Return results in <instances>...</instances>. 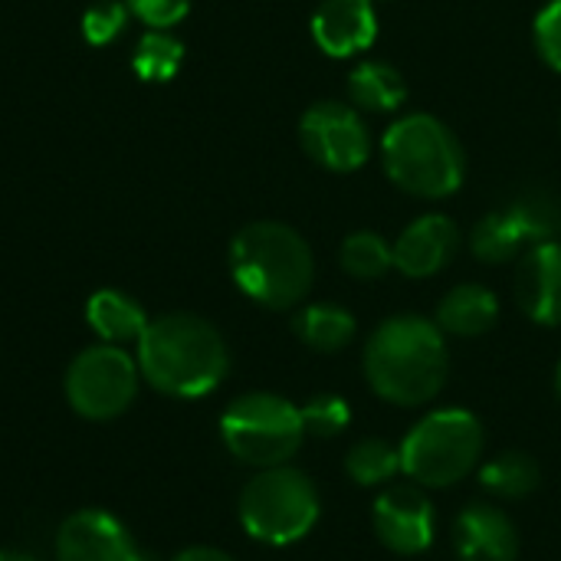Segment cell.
Returning <instances> with one entry per match:
<instances>
[{"instance_id": "6da1fadb", "label": "cell", "mask_w": 561, "mask_h": 561, "mask_svg": "<svg viewBox=\"0 0 561 561\" xmlns=\"http://www.w3.org/2000/svg\"><path fill=\"white\" fill-rule=\"evenodd\" d=\"M447 375V339L440 325L424 316H391L365 345L368 388L388 404L421 408L444 391Z\"/></svg>"}, {"instance_id": "7a4b0ae2", "label": "cell", "mask_w": 561, "mask_h": 561, "mask_svg": "<svg viewBox=\"0 0 561 561\" xmlns=\"http://www.w3.org/2000/svg\"><path fill=\"white\" fill-rule=\"evenodd\" d=\"M227 342L201 316L168 312L148 322L138 339V371L168 398H204L227 378Z\"/></svg>"}, {"instance_id": "3957f363", "label": "cell", "mask_w": 561, "mask_h": 561, "mask_svg": "<svg viewBox=\"0 0 561 561\" xmlns=\"http://www.w3.org/2000/svg\"><path fill=\"white\" fill-rule=\"evenodd\" d=\"M230 273L240 293L253 302L266 309H293L312 289L316 260L299 230L276 220H256L233 237Z\"/></svg>"}, {"instance_id": "277c9868", "label": "cell", "mask_w": 561, "mask_h": 561, "mask_svg": "<svg viewBox=\"0 0 561 561\" xmlns=\"http://www.w3.org/2000/svg\"><path fill=\"white\" fill-rule=\"evenodd\" d=\"M388 178L414 197H450L463 184V148L454 131L424 112L394 122L381 141Z\"/></svg>"}, {"instance_id": "5b68a950", "label": "cell", "mask_w": 561, "mask_h": 561, "mask_svg": "<svg viewBox=\"0 0 561 561\" xmlns=\"http://www.w3.org/2000/svg\"><path fill=\"white\" fill-rule=\"evenodd\" d=\"M401 473L424 490H447L467 480L483 457V424L467 408L424 414L401 440Z\"/></svg>"}, {"instance_id": "8992f818", "label": "cell", "mask_w": 561, "mask_h": 561, "mask_svg": "<svg viewBox=\"0 0 561 561\" xmlns=\"http://www.w3.org/2000/svg\"><path fill=\"white\" fill-rule=\"evenodd\" d=\"M319 513L322 500L312 477L289 463L256 470V477L243 486L237 503L243 533L276 549L302 542L316 529Z\"/></svg>"}, {"instance_id": "52a82bcc", "label": "cell", "mask_w": 561, "mask_h": 561, "mask_svg": "<svg viewBox=\"0 0 561 561\" xmlns=\"http://www.w3.org/2000/svg\"><path fill=\"white\" fill-rule=\"evenodd\" d=\"M220 440L243 467H283L299 454L306 440L302 408L270 391L240 394L220 417Z\"/></svg>"}, {"instance_id": "ba28073f", "label": "cell", "mask_w": 561, "mask_h": 561, "mask_svg": "<svg viewBox=\"0 0 561 561\" xmlns=\"http://www.w3.org/2000/svg\"><path fill=\"white\" fill-rule=\"evenodd\" d=\"M138 358L118 345H92L66 368V401L85 421H112L128 411L138 394Z\"/></svg>"}, {"instance_id": "9c48e42d", "label": "cell", "mask_w": 561, "mask_h": 561, "mask_svg": "<svg viewBox=\"0 0 561 561\" xmlns=\"http://www.w3.org/2000/svg\"><path fill=\"white\" fill-rule=\"evenodd\" d=\"M306 154L329 171H358L371 158V135L362 115L342 102H316L299 122Z\"/></svg>"}, {"instance_id": "30bf717a", "label": "cell", "mask_w": 561, "mask_h": 561, "mask_svg": "<svg viewBox=\"0 0 561 561\" xmlns=\"http://www.w3.org/2000/svg\"><path fill=\"white\" fill-rule=\"evenodd\" d=\"M371 523L385 549L394 556H424L437 536L434 503L424 486H388L371 506Z\"/></svg>"}, {"instance_id": "8fae6325", "label": "cell", "mask_w": 561, "mask_h": 561, "mask_svg": "<svg viewBox=\"0 0 561 561\" xmlns=\"http://www.w3.org/2000/svg\"><path fill=\"white\" fill-rule=\"evenodd\" d=\"M56 561H145V556L112 513L79 510L56 533Z\"/></svg>"}, {"instance_id": "7c38bea8", "label": "cell", "mask_w": 561, "mask_h": 561, "mask_svg": "<svg viewBox=\"0 0 561 561\" xmlns=\"http://www.w3.org/2000/svg\"><path fill=\"white\" fill-rule=\"evenodd\" d=\"M457 247L460 227L447 214H424L394 240V270L411 279H427L454 260Z\"/></svg>"}, {"instance_id": "4fadbf2b", "label": "cell", "mask_w": 561, "mask_h": 561, "mask_svg": "<svg viewBox=\"0 0 561 561\" xmlns=\"http://www.w3.org/2000/svg\"><path fill=\"white\" fill-rule=\"evenodd\" d=\"M516 302L539 325H561V243L546 240L516 266Z\"/></svg>"}, {"instance_id": "5bb4252c", "label": "cell", "mask_w": 561, "mask_h": 561, "mask_svg": "<svg viewBox=\"0 0 561 561\" xmlns=\"http://www.w3.org/2000/svg\"><path fill=\"white\" fill-rule=\"evenodd\" d=\"M460 561H519V529L493 503H470L454 523Z\"/></svg>"}, {"instance_id": "9a60e30c", "label": "cell", "mask_w": 561, "mask_h": 561, "mask_svg": "<svg viewBox=\"0 0 561 561\" xmlns=\"http://www.w3.org/2000/svg\"><path fill=\"white\" fill-rule=\"evenodd\" d=\"M378 36L371 0H322L312 13V39L325 56L345 59L362 53Z\"/></svg>"}, {"instance_id": "2e32d148", "label": "cell", "mask_w": 561, "mask_h": 561, "mask_svg": "<svg viewBox=\"0 0 561 561\" xmlns=\"http://www.w3.org/2000/svg\"><path fill=\"white\" fill-rule=\"evenodd\" d=\"M500 322V299L477 283H463L450 289L437 306V325L444 335L477 339L486 335Z\"/></svg>"}, {"instance_id": "e0dca14e", "label": "cell", "mask_w": 561, "mask_h": 561, "mask_svg": "<svg viewBox=\"0 0 561 561\" xmlns=\"http://www.w3.org/2000/svg\"><path fill=\"white\" fill-rule=\"evenodd\" d=\"M85 322H89V329H92L102 342L122 345V342H138L151 319L145 316L141 302L131 299L128 293L99 289V293H92L89 302H85Z\"/></svg>"}, {"instance_id": "ac0fdd59", "label": "cell", "mask_w": 561, "mask_h": 561, "mask_svg": "<svg viewBox=\"0 0 561 561\" xmlns=\"http://www.w3.org/2000/svg\"><path fill=\"white\" fill-rule=\"evenodd\" d=\"M293 332L306 348L332 355V352H342L355 339V316L335 302H312L296 312Z\"/></svg>"}, {"instance_id": "d6986e66", "label": "cell", "mask_w": 561, "mask_h": 561, "mask_svg": "<svg viewBox=\"0 0 561 561\" xmlns=\"http://www.w3.org/2000/svg\"><path fill=\"white\" fill-rule=\"evenodd\" d=\"M348 95L365 112H394L408 99V82L391 62L368 59L352 69L348 76Z\"/></svg>"}, {"instance_id": "ffe728a7", "label": "cell", "mask_w": 561, "mask_h": 561, "mask_svg": "<svg viewBox=\"0 0 561 561\" xmlns=\"http://www.w3.org/2000/svg\"><path fill=\"white\" fill-rule=\"evenodd\" d=\"M539 463L523 450H506L480 467V486L496 500H526L539 490Z\"/></svg>"}, {"instance_id": "44dd1931", "label": "cell", "mask_w": 561, "mask_h": 561, "mask_svg": "<svg viewBox=\"0 0 561 561\" xmlns=\"http://www.w3.org/2000/svg\"><path fill=\"white\" fill-rule=\"evenodd\" d=\"M470 247H473V253H477L483 263H510V260H516V256H519L526 247H533V243H529L526 230L519 227V220L513 217V210L503 207V210L483 217V220L473 227Z\"/></svg>"}, {"instance_id": "7402d4cb", "label": "cell", "mask_w": 561, "mask_h": 561, "mask_svg": "<svg viewBox=\"0 0 561 561\" xmlns=\"http://www.w3.org/2000/svg\"><path fill=\"white\" fill-rule=\"evenodd\" d=\"M345 473L358 486H385L401 473V450L381 437H365L345 454Z\"/></svg>"}, {"instance_id": "603a6c76", "label": "cell", "mask_w": 561, "mask_h": 561, "mask_svg": "<svg viewBox=\"0 0 561 561\" xmlns=\"http://www.w3.org/2000/svg\"><path fill=\"white\" fill-rule=\"evenodd\" d=\"M184 62V43L168 30H148L131 56V69L141 82H171Z\"/></svg>"}, {"instance_id": "cb8c5ba5", "label": "cell", "mask_w": 561, "mask_h": 561, "mask_svg": "<svg viewBox=\"0 0 561 561\" xmlns=\"http://www.w3.org/2000/svg\"><path fill=\"white\" fill-rule=\"evenodd\" d=\"M342 270L355 279H381L388 270H394V253L378 233L358 230L342 243Z\"/></svg>"}, {"instance_id": "d4e9b609", "label": "cell", "mask_w": 561, "mask_h": 561, "mask_svg": "<svg viewBox=\"0 0 561 561\" xmlns=\"http://www.w3.org/2000/svg\"><path fill=\"white\" fill-rule=\"evenodd\" d=\"M513 217L519 220V227L526 230L529 243H546L559 233L561 227V207L559 201L549 191H526L523 197H516L510 204Z\"/></svg>"}, {"instance_id": "484cf974", "label": "cell", "mask_w": 561, "mask_h": 561, "mask_svg": "<svg viewBox=\"0 0 561 561\" xmlns=\"http://www.w3.org/2000/svg\"><path fill=\"white\" fill-rule=\"evenodd\" d=\"M302 424L312 437H339L352 424V408L339 394H316L302 404Z\"/></svg>"}, {"instance_id": "4316f807", "label": "cell", "mask_w": 561, "mask_h": 561, "mask_svg": "<svg viewBox=\"0 0 561 561\" xmlns=\"http://www.w3.org/2000/svg\"><path fill=\"white\" fill-rule=\"evenodd\" d=\"M128 13H131V10H128V3H122V0H95V3L82 13V33H85V39H89L92 46L112 43V39L122 33Z\"/></svg>"}, {"instance_id": "83f0119b", "label": "cell", "mask_w": 561, "mask_h": 561, "mask_svg": "<svg viewBox=\"0 0 561 561\" xmlns=\"http://www.w3.org/2000/svg\"><path fill=\"white\" fill-rule=\"evenodd\" d=\"M533 36H536V49L546 59V66L561 72V0H552L539 10Z\"/></svg>"}, {"instance_id": "f1b7e54d", "label": "cell", "mask_w": 561, "mask_h": 561, "mask_svg": "<svg viewBox=\"0 0 561 561\" xmlns=\"http://www.w3.org/2000/svg\"><path fill=\"white\" fill-rule=\"evenodd\" d=\"M128 10L151 30H168L187 16L191 0H128Z\"/></svg>"}, {"instance_id": "f546056e", "label": "cell", "mask_w": 561, "mask_h": 561, "mask_svg": "<svg viewBox=\"0 0 561 561\" xmlns=\"http://www.w3.org/2000/svg\"><path fill=\"white\" fill-rule=\"evenodd\" d=\"M171 561H233L227 552L220 549H210V546H191L184 552H178Z\"/></svg>"}, {"instance_id": "4dcf8cb0", "label": "cell", "mask_w": 561, "mask_h": 561, "mask_svg": "<svg viewBox=\"0 0 561 561\" xmlns=\"http://www.w3.org/2000/svg\"><path fill=\"white\" fill-rule=\"evenodd\" d=\"M0 561H43L30 552H10V549H0Z\"/></svg>"}, {"instance_id": "1f68e13d", "label": "cell", "mask_w": 561, "mask_h": 561, "mask_svg": "<svg viewBox=\"0 0 561 561\" xmlns=\"http://www.w3.org/2000/svg\"><path fill=\"white\" fill-rule=\"evenodd\" d=\"M556 391H559V401H561V362H559V371H556Z\"/></svg>"}]
</instances>
